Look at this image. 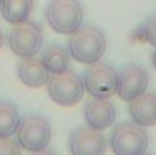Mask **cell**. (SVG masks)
Segmentation results:
<instances>
[{
	"label": "cell",
	"instance_id": "8992f818",
	"mask_svg": "<svg viewBox=\"0 0 156 155\" xmlns=\"http://www.w3.org/2000/svg\"><path fill=\"white\" fill-rule=\"evenodd\" d=\"M15 135L22 150L38 152L51 142V124L40 115H29L20 120Z\"/></svg>",
	"mask_w": 156,
	"mask_h": 155
},
{
	"label": "cell",
	"instance_id": "7c38bea8",
	"mask_svg": "<svg viewBox=\"0 0 156 155\" xmlns=\"http://www.w3.org/2000/svg\"><path fill=\"white\" fill-rule=\"evenodd\" d=\"M16 75L27 88H42L49 80V71L44 68L42 60L35 57H26L16 64Z\"/></svg>",
	"mask_w": 156,
	"mask_h": 155
},
{
	"label": "cell",
	"instance_id": "ac0fdd59",
	"mask_svg": "<svg viewBox=\"0 0 156 155\" xmlns=\"http://www.w3.org/2000/svg\"><path fill=\"white\" fill-rule=\"evenodd\" d=\"M31 155H56V153L49 148H44V150H38V152H31Z\"/></svg>",
	"mask_w": 156,
	"mask_h": 155
},
{
	"label": "cell",
	"instance_id": "7a4b0ae2",
	"mask_svg": "<svg viewBox=\"0 0 156 155\" xmlns=\"http://www.w3.org/2000/svg\"><path fill=\"white\" fill-rule=\"evenodd\" d=\"M45 20L58 35H73L83 26V7L78 0H51L45 7Z\"/></svg>",
	"mask_w": 156,
	"mask_h": 155
},
{
	"label": "cell",
	"instance_id": "9a60e30c",
	"mask_svg": "<svg viewBox=\"0 0 156 155\" xmlns=\"http://www.w3.org/2000/svg\"><path fill=\"white\" fill-rule=\"evenodd\" d=\"M20 113L11 102H0V137H11L20 124Z\"/></svg>",
	"mask_w": 156,
	"mask_h": 155
},
{
	"label": "cell",
	"instance_id": "e0dca14e",
	"mask_svg": "<svg viewBox=\"0 0 156 155\" xmlns=\"http://www.w3.org/2000/svg\"><path fill=\"white\" fill-rule=\"evenodd\" d=\"M20 144L11 137H0V155H20Z\"/></svg>",
	"mask_w": 156,
	"mask_h": 155
},
{
	"label": "cell",
	"instance_id": "5b68a950",
	"mask_svg": "<svg viewBox=\"0 0 156 155\" xmlns=\"http://www.w3.org/2000/svg\"><path fill=\"white\" fill-rule=\"evenodd\" d=\"M45 86H47L49 99L58 106H75L83 99V93H85L82 77H78L71 70L51 75Z\"/></svg>",
	"mask_w": 156,
	"mask_h": 155
},
{
	"label": "cell",
	"instance_id": "5bb4252c",
	"mask_svg": "<svg viewBox=\"0 0 156 155\" xmlns=\"http://www.w3.org/2000/svg\"><path fill=\"white\" fill-rule=\"evenodd\" d=\"M35 0H0L2 18L9 24H20L27 20L33 13Z\"/></svg>",
	"mask_w": 156,
	"mask_h": 155
},
{
	"label": "cell",
	"instance_id": "30bf717a",
	"mask_svg": "<svg viewBox=\"0 0 156 155\" xmlns=\"http://www.w3.org/2000/svg\"><path fill=\"white\" fill-rule=\"evenodd\" d=\"M82 115L85 119L87 126L96 128V130H105L109 128L115 119H116V108L109 99H100V97H91L85 100Z\"/></svg>",
	"mask_w": 156,
	"mask_h": 155
},
{
	"label": "cell",
	"instance_id": "44dd1931",
	"mask_svg": "<svg viewBox=\"0 0 156 155\" xmlns=\"http://www.w3.org/2000/svg\"><path fill=\"white\" fill-rule=\"evenodd\" d=\"M145 155H147V153H145Z\"/></svg>",
	"mask_w": 156,
	"mask_h": 155
},
{
	"label": "cell",
	"instance_id": "ba28073f",
	"mask_svg": "<svg viewBox=\"0 0 156 155\" xmlns=\"http://www.w3.org/2000/svg\"><path fill=\"white\" fill-rule=\"evenodd\" d=\"M67 146L71 155H105L107 141L102 135V130L82 126L69 135Z\"/></svg>",
	"mask_w": 156,
	"mask_h": 155
},
{
	"label": "cell",
	"instance_id": "277c9868",
	"mask_svg": "<svg viewBox=\"0 0 156 155\" xmlns=\"http://www.w3.org/2000/svg\"><path fill=\"white\" fill-rule=\"evenodd\" d=\"M7 46L20 59L35 57L37 53H40V49L44 46L42 26L35 20H29V18L20 22V24H15L7 35Z\"/></svg>",
	"mask_w": 156,
	"mask_h": 155
},
{
	"label": "cell",
	"instance_id": "2e32d148",
	"mask_svg": "<svg viewBox=\"0 0 156 155\" xmlns=\"http://www.w3.org/2000/svg\"><path fill=\"white\" fill-rule=\"evenodd\" d=\"M142 37L145 42L156 47V15H151L142 26Z\"/></svg>",
	"mask_w": 156,
	"mask_h": 155
},
{
	"label": "cell",
	"instance_id": "d6986e66",
	"mask_svg": "<svg viewBox=\"0 0 156 155\" xmlns=\"http://www.w3.org/2000/svg\"><path fill=\"white\" fill-rule=\"evenodd\" d=\"M2 46H4V33H2V29H0V49H2Z\"/></svg>",
	"mask_w": 156,
	"mask_h": 155
},
{
	"label": "cell",
	"instance_id": "4fadbf2b",
	"mask_svg": "<svg viewBox=\"0 0 156 155\" xmlns=\"http://www.w3.org/2000/svg\"><path fill=\"white\" fill-rule=\"evenodd\" d=\"M42 64L44 68L49 71V75H56L62 73L66 70H69V62H71V55L69 49L60 46V44H51L49 47H45L42 51Z\"/></svg>",
	"mask_w": 156,
	"mask_h": 155
},
{
	"label": "cell",
	"instance_id": "6da1fadb",
	"mask_svg": "<svg viewBox=\"0 0 156 155\" xmlns=\"http://www.w3.org/2000/svg\"><path fill=\"white\" fill-rule=\"evenodd\" d=\"M69 55L80 64H94L102 60L107 49V39L96 26H82L69 39Z\"/></svg>",
	"mask_w": 156,
	"mask_h": 155
},
{
	"label": "cell",
	"instance_id": "9c48e42d",
	"mask_svg": "<svg viewBox=\"0 0 156 155\" xmlns=\"http://www.w3.org/2000/svg\"><path fill=\"white\" fill-rule=\"evenodd\" d=\"M149 75L144 66L140 64H127L118 73V97L125 102H131L144 91H147Z\"/></svg>",
	"mask_w": 156,
	"mask_h": 155
},
{
	"label": "cell",
	"instance_id": "ffe728a7",
	"mask_svg": "<svg viewBox=\"0 0 156 155\" xmlns=\"http://www.w3.org/2000/svg\"><path fill=\"white\" fill-rule=\"evenodd\" d=\"M153 66H154V70H156V51L153 53Z\"/></svg>",
	"mask_w": 156,
	"mask_h": 155
},
{
	"label": "cell",
	"instance_id": "52a82bcc",
	"mask_svg": "<svg viewBox=\"0 0 156 155\" xmlns=\"http://www.w3.org/2000/svg\"><path fill=\"white\" fill-rule=\"evenodd\" d=\"M83 88L91 97L109 99L118 89V73L105 62H94L83 75Z\"/></svg>",
	"mask_w": 156,
	"mask_h": 155
},
{
	"label": "cell",
	"instance_id": "8fae6325",
	"mask_svg": "<svg viewBox=\"0 0 156 155\" xmlns=\"http://www.w3.org/2000/svg\"><path fill=\"white\" fill-rule=\"evenodd\" d=\"M129 117L138 126H154L156 124V93L144 91L129 102Z\"/></svg>",
	"mask_w": 156,
	"mask_h": 155
},
{
	"label": "cell",
	"instance_id": "3957f363",
	"mask_svg": "<svg viewBox=\"0 0 156 155\" xmlns=\"http://www.w3.org/2000/svg\"><path fill=\"white\" fill-rule=\"evenodd\" d=\"M109 146L115 155H145L149 137L144 126L134 122H120L109 133Z\"/></svg>",
	"mask_w": 156,
	"mask_h": 155
}]
</instances>
